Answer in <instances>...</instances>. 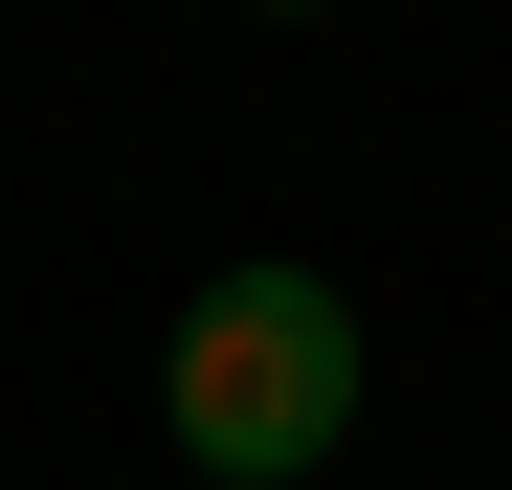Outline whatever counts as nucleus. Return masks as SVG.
Here are the masks:
<instances>
[{
    "label": "nucleus",
    "instance_id": "f03ea898",
    "mask_svg": "<svg viewBox=\"0 0 512 490\" xmlns=\"http://www.w3.org/2000/svg\"><path fill=\"white\" fill-rule=\"evenodd\" d=\"M245 23H334V0H245Z\"/></svg>",
    "mask_w": 512,
    "mask_h": 490
},
{
    "label": "nucleus",
    "instance_id": "f257e3e1",
    "mask_svg": "<svg viewBox=\"0 0 512 490\" xmlns=\"http://www.w3.org/2000/svg\"><path fill=\"white\" fill-rule=\"evenodd\" d=\"M156 424L201 446V490H312L357 424V290L334 268H223L156 357Z\"/></svg>",
    "mask_w": 512,
    "mask_h": 490
}]
</instances>
